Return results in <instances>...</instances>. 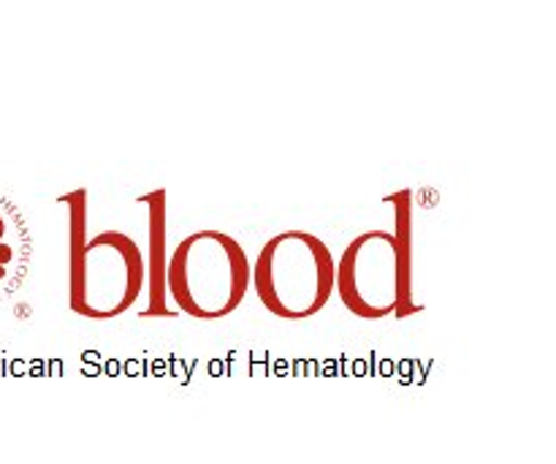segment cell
Masks as SVG:
<instances>
[{"mask_svg":"<svg viewBox=\"0 0 556 464\" xmlns=\"http://www.w3.org/2000/svg\"><path fill=\"white\" fill-rule=\"evenodd\" d=\"M386 204L394 210V231L358 234L334 266V293L362 321H405L424 310L413 297V190H394Z\"/></svg>","mask_w":556,"mask_h":464,"instance_id":"cell-1","label":"cell"},{"mask_svg":"<svg viewBox=\"0 0 556 464\" xmlns=\"http://www.w3.org/2000/svg\"><path fill=\"white\" fill-rule=\"evenodd\" d=\"M68 210V308L87 321H112L144 293V253L123 231L87 237V190L60 196Z\"/></svg>","mask_w":556,"mask_h":464,"instance_id":"cell-2","label":"cell"},{"mask_svg":"<svg viewBox=\"0 0 556 464\" xmlns=\"http://www.w3.org/2000/svg\"><path fill=\"white\" fill-rule=\"evenodd\" d=\"M168 302L195 321H220L242 308L250 259L231 234L204 228L174 248L166 266Z\"/></svg>","mask_w":556,"mask_h":464,"instance_id":"cell-3","label":"cell"},{"mask_svg":"<svg viewBox=\"0 0 556 464\" xmlns=\"http://www.w3.org/2000/svg\"><path fill=\"white\" fill-rule=\"evenodd\" d=\"M337 259L309 231H282L250 264V286L266 313L280 321H307L324 313L334 297Z\"/></svg>","mask_w":556,"mask_h":464,"instance_id":"cell-4","label":"cell"},{"mask_svg":"<svg viewBox=\"0 0 556 464\" xmlns=\"http://www.w3.org/2000/svg\"><path fill=\"white\" fill-rule=\"evenodd\" d=\"M139 204L147 206V223H150V234H147V248L144 255V313L141 318H177L172 302H168L166 291V223H168V193L166 188H155L139 199Z\"/></svg>","mask_w":556,"mask_h":464,"instance_id":"cell-5","label":"cell"},{"mask_svg":"<svg viewBox=\"0 0 556 464\" xmlns=\"http://www.w3.org/2000/svg\"><path fill=\"white\" fill-rule=\"evenodd\" d=\"M16 259H20V242H16V228L11 226L9 215L0 210V291L14 275Z\"/></svg>","mask_w":556,"mask_h":464,"instance_id":"cell-6","label":"cell"}]
</instances>
